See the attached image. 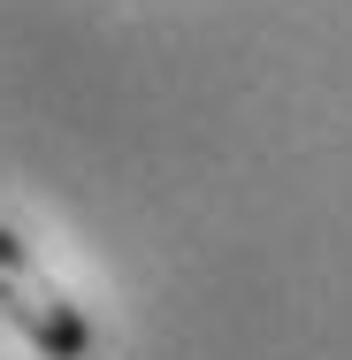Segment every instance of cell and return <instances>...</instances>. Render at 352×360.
<instances>
[{
    "instance_id": "1",
    "label": "cell",
    "mask_w": 352,
    "mask_h": 360,
    "mask_svg": "<svg viewBox=\"0 0 352 360\" xmlns=\"http://www.w3.org/2000/svg\"><path fill=\"white\" fill-rule=\"evenodd\" d=\"M0 322L23 330L46 360H92V322L70 307V291L23 253L15 230H0Z\"/></svg>"
}]
</instances>
